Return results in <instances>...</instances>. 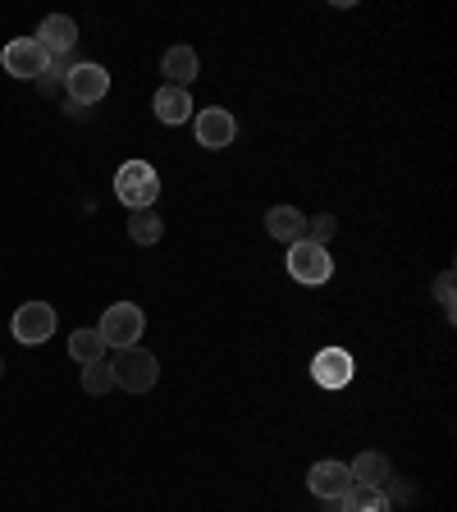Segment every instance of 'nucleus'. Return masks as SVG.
Listing matches in <instances>:
<instances>
[{"label": "nucleus", "mask_w": 457, "mask_h": 512, "mask_svg": "<svg viewBox=\"0 0 457 512\" xmlns=\"http://www.w3.org/2000/svg\"><path fill=\"white\" fill-rule=\"evenodd\" d=\"M115 197L128 206V211H147V206L160 197L156 170H151L147 160H128V165H119V174H115Z\"/></svg>", "instance_id": "nucleus-1"}, {"label": "nucleus", "mask_w": 457, "mask_h": 512, "mask_svg": "<svg viewBox=\"0 0 457 512\" xmlns=\"http://www.w3.org/2000/svg\"><path fill=\"white\" fill-rule=\"evenodd\" d=\"M142 330H147V316H142L138 302H115V307H106L101 325H96V334L106 339V348H138Z\"/></svg>", "instance_id": "nucleus-2"}, {"label": "nucleus", "mask_w": 457, "mask_h": 512, "mask_svg": "<svg viewBox=\"0 0 457 512\" xmlns=\"http://www.w3.org/2000/svg\"><path fill=\"white\" fill-rule=\"evenodd\" d=\"M110 371H115L119 389H128V394H147L151 384H156L160 366H156V357H151L147 348H119L115 362H110Z\"/></svg>", "instance_id": "nucleus-3"}, {"label": "nucleus", "mask_w": 457, "mask_h": 512, "mask_svg": "<svg viewBox=\"0 0 457 512\" xmlns=\"http://www.w3.org/2000/svg\"><path fill=\"white\" fill-rule=\"evenodd\" d=\"M288 275L298 279V284H325V279L334 275V261H330V252H325V247H316V243H307V238H302V243H293L288 247Z\"/></svg>", "instance_id": "nucleus-4"}, {"label": "nucleus", "mask_w": 457, "mask_h": 512, "mask_svg": "<svg viewBox=\"0 0 457 512\" xmlns=\"http://www.w3.org/2000/svg\"><path fill=\"white\" fill-rule=\"evenodd\" d=\"M0 64H5V74H14V78H46L51 74V55L37 46V37H19V42H10L5 55H0Z\"/></svg>", "instance_id": "nucleus-5"}, {"label": "nucleus", "mask_w": 457, "mask_h": 512, "mask_svg": "<svg viewBox=\"0 0 457 512\" xmlns=\"http://www.w3.org/2000/svg\"><path fill=\"white\" fill-rule=\"evenodd\" d=\"M64 87H69V106H92L101 96L110 92V74L101 64H74L69 74H64Z\"/></svg>", "instance_id": "nucleus-6"}, {"label": "nucleus", "mask_w": 457, "mask_h": 512, "mask_svg": "<svg viewBox=\"0 0 457 512\" xmlns=\"http://www.w3.org/2000/svg\"><path fill=\"white\" fill-rule=\"evenodd\" d=\"M311 375H316L320 389H348L352 375H357V362H352L348 348H320L316 362H311Z\"/></svg>", "instance_id": "nucleus-7"}, {"label": "nucleus", "mask_w": 457, "mask_h": 512, "mask_svg": "<svg viewBox=\"0 0 457 512\" xmlns=\"http://www.w3.org/2000/svg\"><path fill=\"white\" fill-rule=\"evenodd\" d=\"M14 339L19 343H46L55 334V307H46V302H28V307L14 311Z\"/></svg>", "instance_id": "nucleus-8"}, {"label": "nucleus", "mask_w": 457, "mask_h": 512, "mask_svg": "<svg viewBox=\"0 0 457 512\" xmlns=\"http://www.w3.org/2000/svg\"><path fill=\"white\" fill-rule=\"evenodd\" d=\"M307 490L316 494V499L339 503L343 494L352 490V471H348V462H316V467L307 471Z\"/></svg>", "instance_id": "nucleus-9"}, {"label": "nucleus", "mask_w": 457, "mask_h": 512, "mask_svg": "<svg viewBox=\"0 0 457 512\" xmlns=\"http://www.w3.org/2000/svg\"><path fill=\"white\" fill-rule=\"evenodd\" d=\"M234 138H238V124H234V115H229V110H220V106L197 110V142H202V147L224 151Z\"/></svg>", "instance_id": "nucleus-10"}, {"label": "nucleus", "mask_w": 457, "mask_h": 512, "mask_svg": "<svg viewBox=\"0 0 457 512\" xmlns=\"http://www.w3.org/2000/svg\"><path fill=\"white\" fill-rule=\"evenodd\" d=\"M78 42V23L69 19V14H51V19H42V28H37V46H42L46 55H69Z\"/></svg>", "instance_id": "nucleus-11"}, {"label": "nucleus", "mask_w": 457, "mask_h": 512, "mask_svg": "<svg viewBox=\"0 0 457 512\" xmlns=\"http://www.w3.org/2000/svg\"><path fill=\"white\" fill-rule=\"evenodd\" d=\"M266 229L270 238H279V243H302L307 238V215L298 211V206H270L266 211Z\"/></svg>", "instance_id": "nucleus-12"}, {"label": "nucleus", "mask_w": 457, "mask_h": 512, "mask_svg": "<svg viewBox=\"0 0 457 512\" xmlns=\"http://www.w3.org/2000/svg\"><path fill=\"white\" fill-rule=\"evenodd\" d=\"M348 471H352V485H366V490H384L389 476H394V467H389L384 453H362L357 462H348Z\"/></svg>", "instance_id": "nucleus-13"}, {"label": "nucleus", "mask_w": 457, "mask_h": 512, "mask_svg": "<svg viewBox=\"0 0 457 512\" xmlns=\"http://www.w3.org/2000/svg\"><path fill=\"white\" fill-rule=\"evenodd\" d=\"M156 119L160 124H183V119H192V96L188 87H160L156 92Z\"/></svg>", "instance_id": "nucleus-14"}, {"label": "nucleus", "mask_w": 457, "mask_h": 512, "mask_svg": "<svg viewBox=\"0 0 457 512\" xmlns=\"http://www.w3.org/2000/svg\"><path fill=\"white\" fill-rule=\"evenodd\" d=\"M160 69H165V83L170 87H188L192 78H197V51H192V46H170L165 60H160Z\"/></svg>", "instance_id": "nucleus-15"}, {"label": "nucleus", "mask_w": 457, "mask_h": 512, "mask_svg": "<svg viewBox=\"0 0 457 512\" xmlns=\"http://www.w3.org/2000/svg\"><path fill=\"white\" fill-rule=\"evenodd\" d=\"M69 357L78 366H92V362H106V339L96 330H74L69 334Z\"/></svg>", "instance_id": "nucleus-16"}, {"label": "nucleus", "mask_w": 457, "mask_h": 512, "mask_svg": "<svg viewBox=\"0 0 457 512\" xmlns=\"http://www.w3.org/2000/svg\"><path fill=\"white\" fill-rule=\"evenodd\" d=\"M334 512H389V499H384V490L352 485V490L339 499V508H334Z\"/></svg>", "instance_id": "nucleus-17"}, {"label": "nucleus", "mask_w": 457, "mask_h": 512, "mask_svg": "<svg viewBox=\"0 0 457 512\" xmlns=\"http://www.w3.org/2000/svg\"><path fill=\"white\" fill-rule=\"evenodd\" d=\"M128 234H133V243L151 247V243H160V234H165V224H160V215L147 206V211H133V220H128Z\"/></svg>", "instance_id": "nucleus-18"}, {"label": "nucleus", "mask_w": 457, "mask_h": 512, "mask_svg": "<svg viewBox=\"0 0 457 512\" xmlns=\"http://www.w3.org/2000/svg\"><path fill=\"white\" fill-rule=\"evenodd\" d=\"M83 389H87L92 398L110 394V389H115V371H110V362H92V366H83Z\"/></svg>", "instance_id": "nucleus-19"}, {"label": "nucleus", "mask_w": 457, "mask_h": 512, "mask_svg": "<svg viewBox=\"0 0 457 512\" xmlns=\"http://www.w3.org/2000/svg\"><path fill=\"white\" fill-rule=\"evenodd\" d=\"M334 238V215H316V220H307V243L325 247Z\"/></svg>", "instance_id": "nucleus-20"}, {"label": "nucleus", "mask_w": 457, "mask_h": 512, "mask_svg": "<svg viewBox=\"0 0 457 512\" xmlns=\"http://www.w3.org/2000/svg\"><path fill=\"white\" fill-rule=\"evenodd\" d=\"M439 302H444V311L453 316V270H444V275H439Z\"/></svg>", "instance_id": "nucleus-21"}]
</instances>
